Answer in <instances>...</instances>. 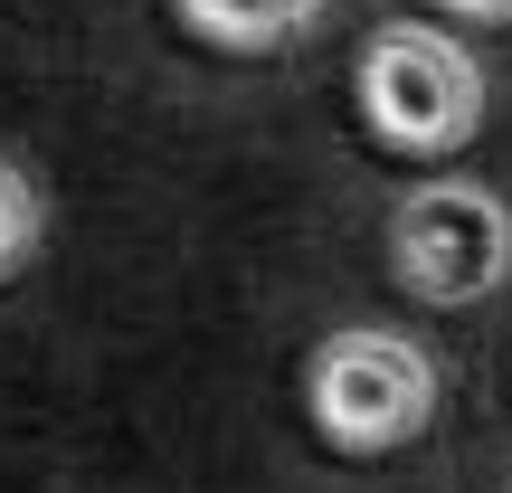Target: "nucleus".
Here are the masks:
<instances>
[{"label":"nucleus","mask_w":512,"mask_h":493,"mask_svg":"<svg viewBox=\"0 0 512 493\" xmlns=\"http://www.w3.org/2000/svg\"><path fill=\"white\" fill-rule=\"evenodd\" d=\"M304 418L332 456H389V446L427 437V418H437V361L408 332L342 323L304 361Z\"/></svg>","instance_id":"f257e3e1"},{"label":"nucleus","mask_w":512,"mask_h":493,"mask_svg":"<svg viewBox=\"0 0 512 493\" xmlns=\"http://www.w3.org/2000/svg\"><path fill=\"white\" fill-rule=\"evenodd\" d=\"M351 86H361L370 133H380L389 152H418V162L465 152L475 124H484V67H475V48L446 38V29H427V19H389V29H370Z\"/></svg>","instance_id":"f03ea898"},{"label":"nucleus","mask_w":512,"mask_h":493,"mask_svg":"<svg viewBox=\"0 0 512 493\" xmlns=\"http://www.w3.org/2000/svg\"><path fill=\"white\" fill-rule=\"evenodd\" d=\"M389 275L418 304H475L512 275V219L475 181H418L389 209Z\"/></svg>","instance_id":"7ed1b4c3"},{"label":"nucleus","mask_w":512,"mask_h":493,"mask_svg":"<svg viewBox=\"0 0 512 493\" xmlns=\"http://www.w3.org/2000/svg\"><path fill=\"white\" fill-rule=\"evenodd\" d=\"M171 10H181L190 38H209V48H228V57H275V48L323 29L332 0H171Z\"/></svg>","instance_id":"20e7f679"},{"label":"nucleus","mask_w":512,"mask_h":493,"mask_svg":"<svg viewBox=\"0 0 512 493\" xmlns=\"http://www.w3.org/2000/svg\"><path fill=\"white\" fill-rule=\"evenodd\" d=\"M38 238H48V209H38L29 171H10V162H0V285H10V275L38 256Z\"/></svg>","instance_id":"39448f33"},{"label":"nucleus","mask_w":512,"mask_h":493,"mask_svg":"<svg viewBox=\"0 0 512 493\" xmlns=\"http://www.w3.org/2000/svg\"><path fill=\"white\" fill-rule=\"evenodd\" d=\"M446 10H465V19H512V0H446Z\"/></svg>","instance_id":"423d86ee"}]
</instances>
